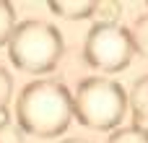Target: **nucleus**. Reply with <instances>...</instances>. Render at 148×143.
Wrapping results in <instances>:
<instances>
[{
	"mask_svg": "<svg viewBox=\"0 0 148 143\" xmlns=\"http://www.w3.org/2000/svg\"><path fill=\"white\" fill-rule=\"evenodd\" d=\"M62 143H91V141H86V138H65Z\"/></svg>",
	"mask_w": 148,
	"mask_h": 143,
	"instance_id": "obj_13",
	"label": "nucleus"
},
{
	"mask_svg": "<svg viewBox=\"0 0 148 143\" xmlns=\"http://www.w3.org/2000/svg\"><path fill=\"white\" fill-rule=\"evenodd\" d=\"M96 13H101V21L117 23V16H120V5H114V3H99V5H96Z\"/></svg>",
	"mask_w": 148,
	"mask_h": 143,
	"instance_id": "obj_10",
	"label": "nucleus"
},
{
	"mask_svg": "<svg viewBox=\"0 0 148 143\" xmlns=\"http://www.w3.org/2000/svg\"><path fill=\"white\" fill-rule=\"evenodd\" d=\"M3 128H10V112H8V107H0V130Z\"/></svg>",
	"mask_w": 148,
	"mask_h": 143,
	"instance_id": "obj_12",
	"label": "nucleus"
},
{
	"mask_svg": "<svg viewBox=\"0 0 148 143\" xmlns=\"http://www.w3.org/2000/svg\"><path fill=\"white\" fill-rule=\"evenodd\" d=\"M62 34L55 23L42 18H26L16 23L8 39V57L23 73H49L62 57Z\"/></svg>",
	"mask_w": 148,
	"mask_h": 143,
	"instance_id": "obj_2",
	"label": "nucleus"
},
{
	"mask_svg": "<svg viewBox=\"0 0 148 143\" xmlns=\"http://www.w3.org/2000/svg\"><path fill=\"white\" fill-rule=\"evenodd\" d=\"M0 143H21V130H16V128H3V130H0Z\"/></svg>",
	"mask_w": 148,
	"mask_h": 143,
	"instance_id": "obj_11",
	"label": "nucleus"
},
{
	"mask_svg": "<svg viewBox=\"0 0 148 143\" xmlns=\"http://www.w3.org/2000/svg\"><path fill=\"white\" fill-rule=\"evenodd\" d=\"M21 133L36 138H55L68 130L73 115V94L62 81L39 78L23 86L16 102Z\"/></svg>",
	"mask_w": 148,
	"mask_h": 143,
	"instance_id": "obj_1",
	"label": "nucleus"
},
{
	"mask_svg": "<svg viewBox=\"0 0 148 143\" xmlns=\"http://www.w3.org/2000/svg\"><path fill=\"white\" fill-rule=\"evenodd\" d=\"M127 109V94L122 83L104 78V76H88L75 86L73 94V115L83 128L91 130H117Z\"/></svg>",
	"mask_w": 148,
	"mask_h": 143,
	"instance_id": "obj_3",
	"label": "nucleus"
},
{
	"mask_svg": "<svg viewBox=\"0 0 148 143\" xmlns=\"http://www.w3.org/2000/svg\"><path fill=\"white\" fill-rule=\"evenodd\" d=\"M13 29H16V10L8 0H0V47L8 44Z\"/></svg>",
	"mask_w": 148,
	"mask_h": 143,
	"instance_id": "obj_7",
	"label": "nucleus"
},
{
	"mask_svg": "<svg viewBox=\"0 0 148 143\" xmlns=\"http://www.w3.org/2000/svg\"><path fill=\"white\" fill-rule=\"evenodd\" d=\"M10 94H13V78H10V70H8L5 65H0V107H8Z\"/></svg>",
	"mask_w": 148,
	"mask_h": 143,
	"instance_id": "obj_9",
	"label": "nucleus"
},
{
	"mask_svg": "<svg viewBox=\"0 0 148 143\" xmlns=\"http://www.w3.org/2000/svg\"><path fill=\"white\" fill-rule=\"evenodd\" d=\"M130 36H133V47L138 55L148 57V10L135 18V23L130 26Z\"/></svg>",
	"mask_w": 148,
	"mask_h": 143,
	"instance_id": "obj_6",
	"label": "nucleus"
},
{
	"mask_svg": "<svg viewBox=\"0 0 148 143\" xmlns=\"http://www.w3.org/2000/svg\"><path fill=\"white\" fill-rule=\"evenodd\" d=\"M96 5L94 0H52L49 3V10L60 18H70V21H81V18H88L96 13Z\"/></svg>",
	"mask_w": 148,
	"mask_h": 143,
	"instance_id": "obj_5",
	"label": "nucleus"
},
{
	"mask_svg": "<svg viewBox=\"0 0 148 143\" xmlns=\"http://www.w3.org/2000/svg\"><path fill=\"white\" fill-rule=\"evenodd\" d=\"M133 55H135V47L127 26L99 21L88 29L83 42V57L91 68L104 73H117L130 65Z\"/></svg>",
	"mask_w": 148,
	"mask_h": 143,
	"instance_id": "obj_4",
	"label": "nucleus"
},
{
	"mask_svg": "<svg viewBox=\"0 0 148 143\" xmlns=\"http://www.w3.org/2000/svg\"><path fill=\"white\" fill-rule=\"evenodd\" d=\"M107 143H148V133L130 125V128H117L112 130V135L107 138Z\"/></svg>",
	"mask_w": 148,
	"mask_h": 143,
	"instance_id": "obj_8",
	"label": "nucleus"
}]
</instances>
